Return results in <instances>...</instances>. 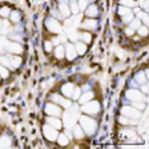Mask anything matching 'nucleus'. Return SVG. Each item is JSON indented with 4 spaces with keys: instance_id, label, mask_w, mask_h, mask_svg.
Listing matches in <instances>:
<instances>
[{
    "instance_id": "a19ab883",
    "label": "nucleus",
    "mask_w": 149,
    "mask_h": 149,
    "mask_svg": "<svg viewBox=\"0 0 149 149\" xmlns=\"http://www.w3.org/2000/svg\"><path fill=\"white\" fill-rule=\"evenodd\" d=\"M136 32H138V35H139V36H143V37H145V36L148 35V26L139 27V28L136 29Z\"/></svg>"
},
{
    "instance_id": "f8f14e48",
    "label": "nucleus",
    "mask_w": 149,
    "mask_h": 149,
    "mask_svg": "<svg viewBox=\"0 0 149 149\" xmlns=\"http://www.w3.org/2000/svg\"><path fill=\"white\" fill-rule=\"evenodd\" d=\"M52 101L55 103L59 104V106H63L65 108H69L70 106H72V102H70L69 100H66V98L59 96V94H54V96H52Z\"/></svg>"
},
{
    "instance_id": "f3484780",
    "label": "nucleus",
    "mask_w": 149,
    "mask_h": 149,
    "mask_svg": "<svg viewBox=\"0 0 149 149\" xmlns=\"http://www.w3.org/2000/svg\"><path fill=\"white\" fill-rule=\"evenodd\" d=\"M46 120H47V124H49V125H51V126H54L55 129H60V127L63 126L61 120H59V117H56V116L47 117Z\"/></svg>"
},
{
    "instance_id": "e433bc0d",
    "label": "nucleus",
    "mask_w": 149,
    "mask_h": 149,
    "mask_svg": "<svg viewBox=\"0 0 149 149\" xmlns=\"http://www.w3.org/2000/svg\"><path fill=\"white\" fill-rule=\"evenodd\" d=\"M10 8H8V6H4V8H0V17H3V18H8L9 14H10Z\"/></svg>"
},
{
    "instance_id": "7ed1b4c3",
    "label": "nucleus",
    "mask_w": 149,
    "mask_h": 149,
    "mask_svg": "<svg viewBox=\"0 0 149 149\" xmlns=\"http://www.w3.org/2000/svg\"><path fill=\"white\" fill-rule=\"evenodd\" d=\"M101 110V106H100V102H97V101H88V102L83 103L82 106V111L84 113L87 115H91V116H93V115H97L100 112Z\"/></svg>"
},
{
    "instance_id": "c03bdc74",
    "label": "nucleus",
    "mask_w": 149,
    "mask_h": 149,
    "mask_svg": "<svg viewBox=\"0 0 149 149\" xmlns=\"http://www.w3.org/2000/svg\"><path fill=\"white\" fill-rule=\"evenodd\" d=\"M63 42H65V38L64 37H55V38L52 40V42L51 43H54V45H60V43H63Z\"/></svg>"
},
{
    "instance_id": "3c124183",
    "label": "nucleus",
    "mask_w": 149,
    "mask_h": 149,
    "mask_svg": "<svg viewBox=\"0 0 149 149\" xmlns=\"http://www.w3.org/2000/svg\"><path fill=\"white\" fill-rule=\"evenodd\" d=\"M69 1H74V0H69Z\"/></svg>"
},
{
    "instance_id": "72a5a7b5",
    "label": "nucleus",
    "mask_w": 149,
    "mask_h": 149,
    "mask_svg": "<svg viewBox=\"0 0 149 149\" xmlns=\"http://www.w3.org/2000/svg\"><path fill=\"white\" fill-rule=\"evenodd\" d=\"M9 18H10V21L13 23H18L21 21V14H19L18 12H10V14H9Z\"/></svg>"
},
{
    "instance_id": "4468645a",
    "label": "nucleus",
    "mask_w": 149,
    "mask_h": 149,
    "mask_svg": "<svg viewBox=\"0 0 149 149\" xmlns=\"http://www.w3.org/2000/svg\"><path fill=\"white\" fill-rule=\"evenodd\" d=\"M57 10H59L60 13V15H63V17H69L72 13H70V8H69V4H68L66 1H61L59 4V8H57Z\"/></svg>"
},
{
    "instance_id": "f03ea898",
    "label": "nucleus",
    "mask_w": 149,
    "mask_h": 149,
    "mask_svg": "<svg viewBox=\"0 0 149 149\" xmlns=\"http://www.w3.org/2000/svg\"><path fill=\"white\" fill-rule=\"evenodd\" d=\"M79 123L83 131L88 135H93L97 130V123L89 116H79Z\"/></svg>"
},
{
    "instance_id": "0eeeda50",
    "label": "nucleus",
    "mask_w": 149,
    "mask_h": 149,
    "mask_svg": "<svg viewBox=\"0 0 149 149\" xmlns=\"http://www.w3.org/2000/svg\"><path fill=\"white\" fill-rule=\"evenodd\" d=\"M45 112L49 115V116H61V108L60 106H57L55 103H47L45 106Z\"/></svg>"
},
{
    "instance_id": "ddd939ff",
    "label": "nucleus",
    "mask_w": 149,
    "mask_h": 149,
    "mask_svg": "<svg viewBox=\"0 0 149 149\" xmlns=\"http://www.w3.org/2000/svg\"><path fill=\"white\" fill-rule=\"evenodd\" d=\"M77 50H75V46L72 45V43H68L66 47H65V56L68 57V60L73 61L74 59L77 57Z\"/></svg>"
},
{
    "instance_id": "8fccbe9b",
    "label": "nucleus",
    "mask_w": 149,
    "mask_h": 149,
    "mask_svg": "<svg viewBox=\"0 0 149 149\" xmlns=\"http://www.w3.org/2000/svg\"><path fill=\"white\" fill-rule=\"evenodd\" d=\"M1 23H3V21H1V18H0V28H1Z\"/></svg>"
},
{
    "instance_id": "39448f33",
    "label": "nucleus",
    "mask_w": 149,
    "mask_h": 149,
    "mask_svg": "<svg viewBox=\"0 0 149 149\" xmlns=\"http://www.w3.org/2000/svg\"><path fill=\"white\" fill-rule=\"evenodd\" d=\"M45 26H46V28L49 29L50 32H52V33H61L63 32L61 24H60V23L57 22L55 18H52V17H50V18L46 19V21H45Z\"/></svg>"
},
{
    "instance_id": "de8ad7c7",
    "label": "nucleus",
    "mask_w": 149,
    "mask_h": 149,
    "mask_svg": "<svg viewBox=\"0 0 149 149\" xmlns=\"http://www.w3.org/2000/svg\"><path fill=\"white\" fill-rule=\"evenodd\" d=\"M9 38H12L13 41H21L22 36L21 35H10V36H9Z\"/></svg>"
},
{
    "instance_id": "4be33fe9",
    "label": "nucleus",
    "mask_w": 149,
    "mask_h": 149,
    "mask_svg": "<svg viewBox=\"0 0 149 149\" xmlns=\"http://www.w3.org/2000/svg\"><path fill=\"white\" fill-rule=\"evenodd\" d=\"M64 56H65V47L60 43V45H57L55 47V57L60 60V59H63Z\"/></svg>"
},
{
    "instance_id": "9d476101",
    "label": "nucleus",
    "mask_w": 149,
    "mask_h": 149,
    "mask_svg": "<svg viewBox=\"0 0 149 149\" xmlns=\"http://www.w3.org/2000/svg\"><path fill=\"white\" fill-rule=\"evenodd\" d=\"M5 49H6V51L13 54V55H19V54H22V51H23L22 46L19 45L18 42H8L5 45Z\"/></svg>"
},
{
    "instance_id": "49530a36",
    "label": "nucleus",
    "mask_w": 149,
    "mask_h": 149,
    "mask_svg": "<svg viewBox=\"0 0 149 149\" xmlns=\"http://www.w3.org/2000/svg\"><path fill=\"white\" fill-rule=\"evenodd\" d=\"M51 50H52V43L49 42V41H46V42H45V51H46V52H50Z\"/></svg>"
},
{
    "instance_id": "a211bd4d",
    "label": "nucleus",
    "mask_w": 149,
    "mask_h": 149,
    "mask_svg": "<svg viewBox=\"0 0 149 149\" xmlns=\"http://www.w3.org/2000/svg\"><path fill=\"white\" fill-rule=\"evenodd\" d=\"M118 123H120L121 125H138L139 124V121L138 120H135V118H130V117H126V116H121V117H118Z\"/></svg>"
},
{
    "instance_id": "c756f323",
    "label": "nucleus",
    "mask_w": 149,
    "mask_h": 149,
    "mask_svg": "<svg viewBox=\"0 0 149 149\" xmlns=\"http://www.w3.org/2000/svg\"><path fill=\"white\" fill-rule=\"evenodd\" d=\"M69 8H70V13H73L74 15H77V14H79V13H80L79 8H78V4H77V0L69 3Z\"/></svg>"
},
{
    "instance_id": "a18cd8bd",
    "label": "nucleus",
    "mask_w": 149,
    "mask_h": 149,
    "mask_svg": "<svg viewBox=\"0 0 149 149\" xmlns=\"http://www.w3.org/2000/svg\"><path fill=\"white\" fill-rule=\"evenodd\" d=\"M125 33H126V36H133L135 33V29H133L131 27H126V29H125Z\"/></svg>"
},
{
    "instance_id": "6e6552de",
    "label": "nucleus",
    "mask_w": 149,
    "mask_h": 149,
    "mask_svg": "<svg viewBox=\"0 0 149 149\" xmlns=\"http://www.w3.org/2000/svg\"><path fill=\"white\" fill-rule=\"evenodd\" d=\"M126 97L130 101H144V102H147V96L143 97L141 92L138 89H129L126 92Z\"/></svg>"
},
{
    "instance_id": "412c9836",
    "label": "nucleus",
    "mask_w": 149,
    "mask_h": 149,
    "mask_svg": "<svg viewBox=\"0 0 149 149\" xmlns=\"http://www.w3.org/2000/svg\"><path fill=\"white\" fill-rule=\"evenodd\" d=\"M93 97H94L93 92H89V91H87L86 93L80 94V96H79V98H78V101H79L80 103H86V102H88V101L93 100Z\"/></svg>"
},
{
    "instance_id": "c9c22d12",
    "label": "nucleus",
    "mask_w": 149,
    "mask_h": 149,
    "mask_svg": "<svg viewBox=\"0 0 149 149\" xmlns=\"http://www.w3.org/2000/svg\"><path fill=\"white\" fill-rule=\"evenodd\" d=\"M78 38H82L84 43H89L91 40H92V36L89 33H80V35H78Z\"/></svg>"
},
{
    "instance_id": "cd10ccee",
    "label": "nucleus",
    "mask_w": 149,
    "mask_h": 149,
    "mask_svg": "<svg viewBox=\"0 0 149 149\" xmlns=\"http://www.w3.org/2000/svg\"><path fill=\"white\" fill-rule=\"evenodd\" d=\"M12 145V141H10V138L4 135V136L0 138V148H8Z\"/></svg>"
},
{
    "instance_id": "423d86ee",
    "label": "nucleus",
    "mask_w": 149,
    "mask_h": 149,
    "mask_svg": "<svg viewBox=\"0 0 149 149\" xmlns=\"http://www.w3.org/2000/svg\"><path fill=\"white\" fill-rule=\"evenodd\" d=\"M121 115H124V116H126V117H130V118H135V120H139V118L141 117L140 111L136 110V108L133 106H124L121 108Z\"/></svg>"
},
{
    "instance_id": "b1692460",
    "label": "nucleus",
    "mask_w": 149,
    "mask_h": 149,
    "mask_svg": "<svg viewBox=\"0 0 149 149\" xmlns=\"http://www.w3.org/2000/svg\"><path fill=\"white\" fill-rule=\"evenodd\" d=\"M56 141L59 143V145H63V147H65V145L69 144V138H68L66 134H59L56 138Z\"/></svg>"
},
{
    "instance_id": "9b49d317",
    "label": "nucleus",
    "mask_w": 149,
    "mask_h": 149,
    "mask_svg": "<svg viewBox=\"0 0 149 149\" xmlns=\"http://www.w3.org/2000/svg\"><path fill=\"white\" fill-rule=\"evenodd\" d=\"M118 136L121 139H125V140H127V139H131L134 136H136V131H135V129L130 127V129H123V130L118 131Z\"/></svg>"
},
{
    "instance_id": "c85d7f7f",
    "label": "nucleus",
    "mask_w": 149,
    "mask_h": 149,
    "mask_svg": "<svg viewBox=\"0 0 149 149\" xmlns=\"http://www.w3.org/2000/svg\"><path fill=\"white\" fill-rule=\"evenodd\" d=\"M130 13H131V9L127 8V6L120 5L117 8V14L120 15V17H124V15H126V14H130Z\"/></svg>"
},
{
    "instance_id": "79ce46f5",
    "label": "nucleus",
    "mask_w": 149,
    "mask_h": 149,
    "mask_svg": "<svg viewBox=\"0 0 149 149\" xmlns=\"http://www.w3.org/2000/svg\"><path fill=\"white\" fill-rule=\"evenodd\" d=\"M135 18V15L133 14V13H130V14H126V15H124L123 17V23H125V24H129L133 19Z\"/></svg>"
},
{
    "instance_id": "dca6fc26",
    "label": "nucleus",
    "mask_w": 149,
    "mask_h": 149,
    "mask_svg": "<svg viewBox=\"0 0 149 149\" xmlns=\"http://www.w3.org/2000/svg\"><path fill=\"white\" fill-rule=\"evenodd\" d=\"M65 33H66L68 38H70L72 41H77V40H78V32H77V28H75V27L69 26V27H68V28L65 29Z\"/></svg>"
},
{
    "instance_id": "473e14b6",
    "label": "nucleus",
    "mask_w": 149,
    "mask_h": 149,
    "mask_svg": "<svg viewBox=\"0 0 149 149\" xmlns=\"http://www.w3.org/2000/svg\"><path fill=\"white\" fill-rule=\"evenodd\" d=\"M0 64H1L3 66L8 68V69H12V65H10V61H9V57L8 56H0Z\"/></svg>"
},
{
    "instance_id": "a878e982",
    "label": "nucleus",
    "mask_w": 149,
    "mask_h": 149,
    "mask_svg": "<svg viewBox=\"0 0 149 149\" xmlns=\"http://www.w3.org/2000/svg\"><path fill=\"white\" fill-rule=\"evenodd\" d=\"M136 18L140 22H143L144 26H148V13L145 10H140L139 13H136Z\"/></svg>"
},
{
    "instance_id": "2f4dec72",
    "label": "nucleus",
    "mask_w": 149,
    "mask_h": 149,
    "mask_svg": "<svg viewBox=\"0 0 149 149\" xmlns=\"http://www.w3.org/2000/svg\"><path fill=\"white\" fill-rule=\"evenodd\" d=\"M84 27L86 28H97V21L96 19H93V18H89V19H87L86 22H84Z\"/></svg>"
},
{
    "instance_id": "5701e85b",
    "label": "nucleus",
    "mask_w": 149,
    "mask_h": 149,
    "mask_svg": "<svg viewBox=\"0 0 149 149\" xmlns=\"http://www.w3.org/2000/svg\"><path fill=\"white\" fill-rule=\"evenodd\" d=\"M138 4L140 5L139 0H120V5L127 6V8H134V6H138Z\"/></svg>"
},
{
    "instance_id": "f257e3e1",
    "label": "nucleus",
    "mask_w": 149,
    "mask_h": 149,
    "mask_svg": "<svg viewBox=\"0 0 149 149\" xmlns=\"http://www.w3.org/2000/svg\"><path fill=\"white\" fill-rule=\"evenodd\" d=\"M79 116H80L79 108L72 104L63 116V125L68 129V130H72V129L74 127V125L77 124V120L79 118Z\"/></svg>"
},
{
    "instance_id": "58836bf2",
    "label": "nucleus",
    "mask_w": 149,
    "mask_h": 149,
    "mask_svg": "<svg viewBox=\"0 0 149 149\" xmlns=\"http://www.w3.org/2000/svg\"><path fill=\"white\" fill-rule=\"evenodd\" d=\"M9 77V70L8 68L3 66L1 64H0V78H8Z\"/></svg>"
},
{
    "instance_id": "aec40b11",
    "label": "nucleus",
    "mask_w": 149,
    "mask_h": 149,
    "mask_svg": "<svg viewBox=\"0 0 149 149\" xmlns=\"http://www.w3.org/2000/svg\"><path fill=\"white\" fill-rule=\"evenodd\" d=\"M9 61H10L12 69H18V68L22 65V59H21V57H19L18 55L10 56V57H9Z\"/></svg>"
},
{
    "instance_id": "f704fd0d",
    "label": "nucleus",
    "mask_w": 149,
    "mask_h": 149,
    "mask_svg": "<svg viewBox=\"0 0 149 149\" xmlns=\"http://www.w3.org/2000/svg\"><path fill=\"white\" fill-rule=\"evenodd\" d=\"M8 32H9V23H8V21H4V22L1 23L0 33H1L3 36H5V35H8Z\"/></svg>"
},
{
    "instance_id": "6ab92c4d",
    "label": "nucleus",
    "mask_w": 149,
    "mask_h": 149,
    "mask_svg": "<svg viewBox=\"0 0 149 149\" xmlns=\"http://www.w3.org/2000/svg\"><path fill=\"white\" fill-rule=\"evenodd\" d=\"M74 46H75L78 55H84V54L87 52V43H84L83 41H77Z\"/></svg>"
},
{
    "instance_id": "1a4fd4ad",
    "label": "nucleus",
    "mask_w": 149,
    "mask_h": 149,
    "mask_svg": "<svg viewBox=\"0 0 149 149\" xmlns=\"http://www.w3.org/2000/svg\"><path fill=\"white\" fill-rule=\"evenodd\" d=\"M84 13H86V15L88 18H96V17L100 14V8H98V5L96 3H91V4L86 8Z\"/></svg>"
},
{
    "instance_id": "7c9ffc66",
    "label": "nucleus",
    "mask_w": 149,
    "mask_h": 149,
    "mask_svg": "<svg viewBox=\"0 0 149 149\" xmlns=\"http://www.w3.org/2000/svg\"><path fill=\"white\" fill-rule=\"evenodd\" d=\"M135 80L139 83V84H143V83H147V73H138L135 75Z\"/></svg>"
},
{
    "instance_id": "ea45409f",
    "label": "nucleus",
    "mask_w": 149,
    "mask_h": 149,
    "mask_svg": "<svg viewBox=\"0 0 149 149\" xmlns=\"http://www.w3.org/2000/svg\"><path fill=\"white\" fill-rule=\"evenodd\" d=\"M129 27H131V28H133V29H135V31H136V29L139 28V27H140V21H139L138 18H134L133 21H131L130 23H129Z\"/></svg>"
},
{
    "instance_id": "20e7f679",
    "label": "nucleus",
    "mask_w": 149,
    "mask_h": 149,
    "mask_svg": "<svg viewBox=\"0 0 149 149\" xmlns=\"http://www.w3.org/2000/svg\"><path fill=\"white\" fill-rule=\"evenodd\" d=\"M42 134H43V136H45V139H47L49 141H55L57 135H59V131H57V129L47 124L42 127Z\"/></svg>"
},
{
    "instance_id": "bb28decb",
    "label": "nucleus",
    "mask_w": 149,
    "mask_h": 149,
    "mask_svg": "<svg viewBox=\"0 0 149 149\" xmlns=\"http://www.w3.org/2000/svg\"><path fill=\"white\" fill-rule=\"evenodd\" d=\"M79 23H80V13H79V17H78V14H77L75 17H73V18H70V19H68V21H66L68 26L75 27V28L79 26Z\"/></svg>"
},
{
    "instance_id": "2eb2a0df",
    "label": "nucleus",
    "mask_w": 149,
    "mask_h": 149,
    "mask_svg": "<svg viewBox=\"0 0 149 149\" xmlns=\"http://www.w3.org/2000/svg\"><path fill=\"white\" fill-rule=\"evenodd\" d=\"M73 91H74V86L72 83H65L64 86L61 87V93L65 96L66 98H70L73 94Z\"/></svg>"
},
{
    "instance_id": "393cba45",
    "label": "nucleus",
    "mask_w": 149,
    "mask_h": 149,
    "mask_svg": "<svg viewBox=\"0 0 149 149\" xmlns=\"http://www.w3.org/2000/svg\"><path fill=\"white\" fill-rule=\"evenodd\" d=\"M72 130H73V134H74V136H75L77 139H82V138H83V135H84V131H83L82 126H78V125L75 124V125H74V127L72 129Z\"/></svg>"
},
{
    "instance_id": "09e8293b",
    "label": "nucleus",
    "mask_w": 149,
    "mask_h": 149,
    "mask_svg": "<svg viewBox=\"0 0 149 149\" xmlns=\"http://www.w3.org/2000/svg\"><path fill=\"white\" fill-rule=\"evenodd\" d=\"M141 92H143L145 96H147V93H148V86H147V83H143V87H141Z\"/></svg>"
},
{
    "instance_id": "4c0bfd02",
    "label": "nucleus",
    "mask_w": 149,
    "mask_h": 149,
    "mask_svg": "<svg viewBox=\"0 0 149 149\" xmlns=\"http://www.w3.org/2000/svg\"><path fill=\"white\" fill-rule=\"evenodd\" d=\"M133 107L139 108L141 111V110H145L147 104H145V102H141V101H133Z\"/></svg>"
},
{
    "instance_id": "37998d69",
    "label": "nucleus",
    "mask_w": 149,
    "mask_h": 149,
    "mask_svg": "<svg viewBox=\"0 0 149 149\" xmlns=\"http://www.w3.org/2000/svg\"><path fill=\"white\" fill-rule=\"evenodd\" d=\"M80 92H82V89H80L79 87H74V91H73V94H72V97L74 98V100H78L80 96Z\"/></svg>"
}]
</instances>
